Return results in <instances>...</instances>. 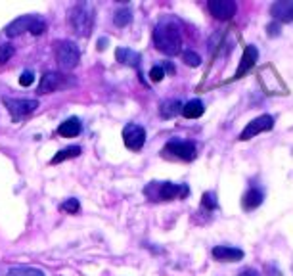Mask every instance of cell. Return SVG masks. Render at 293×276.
I'll return each mask as SVG.
<instances>
[{
    "instance_id": "f546056e",
    "label": "cell",
    "mask_w": 293,
    "mask_h": 276,
    "mask_svg": "<svg viewBox=\"0 0 293 276\" xmlns=\"http://www.w3.org/2000/svg\"><path fill=\"white\" fill-rule=\"evenodd\" d=\"M238 276H259V272L255 270V268H243Z\"/></svg>"
},
{
    "instance_id": "cb8c5ba5",
    "label": "cell",
    "mask_w": 293,
    "mask_h": 276,
    "mask_svg": "<svg viewBox=\"0 0 293 276\" xmlns=\"http://www.w3.org/2000/svg\"><path fill=\"white\" fill-rule=\"evenodd\" d=\"M12 56H14V46L8 43L0 44V65H4L6 61H10Z\"/></svg>"
},
{
    "instance_id": "ac0fdd59",
    "label": "cell",
    "mask_w": 293,
    "mask_h": 276,
    "mask_svg": "<svg viewBox=\"0 0 293 276\" xmlns=\"http://www.w3.org/2000/svg\"><path fill=\"white\" fill-rule=\"evenodd\" d=\"M178 113H182V104L178 100H167V102L161 104V108H159V115L163 117V119H172V117H176Z\"/></svg>"
},
{
    "instance_id": "8fae6325",
    "label": "cell",
    "mask_w": 293,
    "mask_h": 276,
    "mask_svg": "<svg viewBox=\"0 0 293 276\" xmlns=\"http://www.w3.org/2000/svg\"><path fill=\"white\" fill-rule=\"evenodd\" d=\"M270 16L276 19V23L293 21V0H276L270 6Z\"/></svg>"
},
{
    "instance_id": "4316f807",
    "label": "cell",
    "mask_w": 293,
    "mask_h": 276,
    "mask_svg": "<svg viewBox=\"0 0 293 276\" xmlns=\"http://www.w3.org/2000/svg\"><path fill=\"white\" fill-rule=\"evenodd\" d=\"M163 77H165V69L161 67V65H155V67H152V71H150V79H152L154 83L163 81Z\"/></svg>"
},
{
    "instance_id": "30bf717a",
    "label": "cell",
    "mask_w": 293,
    "mask_h": 276,
    "mask_svg": "<svg viewBox=\"0 0 293 276\" xmlns=\"http://www.w3.org/2000/svg\"><path fill=\"white\" fill-rule=\"evenodd\" d=\"M207 8L216 19H230L236 14V2L232 0H209Z\"/></svg>"
},
{
    "instance_id": "ffe728a7",
    "label": "cell",
    "mask_w": 293,
    "mask_h": 276,
    "mask_svg": "<svg viewBox=\"0 0 293 276\" xmlns=\"http://www.w3.org/2000/svg\"><path fill=\"white\" fill-rule=\"evenodd\" d=\"M81 154V148L79 146H69V148H63L60 150L58 154L52 157V163H61V161H65V159H71V157H77Z\"/></svg>"
},
{
    "instance_id": "277c9868",
    "label": "cell",
    "mask_w": 293,
    "mask_h": 276,
    "mask_svg": "<svg viewBox=\"0 0 293 276\" xmlns=\"http://www.w3.org/2000/svg\"><path fill=\"white\" fill-rule=\"evenodd\" d=\"M56 60H58V65L61 69H75L79 65V60H81V50L75 43L71 41H61L56 46Z\"/></svg>"
},
{
    "instance_id": "603a6c76",
    "label": "cell",
    "mask_w": 293,
    "mask_h": 276,
    "mask_svg": "<svg viewBox=\"0 0 293 276\" xmlns=\"http://www.w3.org/2000/svg\"><path fill=\"white\" fill-rule=\"evenodd\" d=\"M182 60L186 61V65H190V67H198L199 63H201V56L196 54L194 50H184V54H182Z\"/></svg>"
},
{
    "instance_id": "52a82bcc",
    "label": "cell",
    "mask_w": 293,
    "mask_h": 276,
    "mask_svg": "<svg viewBox=\"0 0 293 276\" xmlns=\"http://www.w3.org/2000/svg\"><path fill=\"white\" fill-rule=\"evenodd\" d=\"M123 140H125V146L129 148V150L138 152L140 148L144 146V142H146V129L140 127V125L130 123V125H127L123 129Z\"/></svg>"
},
{
    "instance_id": "9c48e42d",
    "label": "cell",
    "mask_w": 293,
    "mask_h": 276,
    "mask_svg": "<svg viewBox=\"0 0 293 276\" xmlns=\"http://www.w3.org/2000/svg\"><path fill=\"white\" fill-rule=\"evenodd\" d=\"M165 154H172L180 157L184 161L196 159V146L192 142H182V140H172L165 146Z\"/></svg>"
},
{
    "instance_id": "ba28073f",
    "label": "cell",
    "mask_w": 293,
    "mask_h": 276,
    "mask_svg": "<svg viewBox=\"0 0 293 276\" xmlns=\"http://www.w3.org/2000/svg\"><path fill=\"white\" fill-rule=\"evenodd\" d=\"M272 127H274V117L272 115H261V117L253 119L245 129L241 130L240 140H249V138L257 136L261 132H265V130H270Z\"/></svg>"
},
{
    "instance_id": "4fadbf2b",
    "label": "cell",
    "mask_w": 293,
    "mask_h": 276,
    "mask_svg": "<svg viewBox=\"0 0 293 276\" xmlns=\"http://www.w3.org/2000/svg\"><path fill=\"white\" fill-rule=\"evenodd\" d=\"M259 60V52L255 46H245V50H243V56H241V61H240V67L236 71V79L243 77L247 71H251V67L257 63Z\"/></svg>"
},
{
    "instance_id": "d4e9b609",
    "label": "cell",
    "mask_w": 293,
    "mask_h": 276,
    "mask_svg": "<svg viewBox=\"0 0 293 276\" xmlns=\"http://www.w3.org/2000/svg\"><path fill=\"white\" fill-rule=\"evenodd\" d=\"M201 203H203V207H207V209H216L215 194H213V192H205L203 198H201Z\"/></svg>"
},
{
    "instance_id": "9a60e30c",
    "label": "cell",
    "mask_w": 293,
    "mask_h": 276,
    "mask_svg": "<svg viewBox=\"0 0 293 276\" xmlns=\"http://www.w3.org/2000/svg\"><path fill=\"white\" fill-rule=\"evenodd\" d=\"M263 199H265L263 190L251 188L245 192V196H243V199H241V205H243L245 211H253V209H257V207L263 203Z\"/></svg>"
},
{
    "instance_id": "6da1fadb",
    "label": "cell",
    "mask_w": 293,
    "mask_h": 276,
    "mask_svg": "<svg viewBox=\"0 0 293 276\" xmlns=\"http://www.w3.org/2000/svg\"><path fill=\"white\" fill-rule=\"evenodd\" d=\"M155 48L167 56H176L182 48V34L178 23L172 17H163L154 29Z\"/></svg>"
},
{
    "instance_id": "7402d4cb",
    "label": "cell",
    "mask_w": 293,
    "mask_h": 276,
    "mask_svg": "<svg viewBox=\"0 0 293 276\" xmlns=\"http://www.w3.org/2000/svg\"><path fill=\"white\" fill-rule=\"evenodd\" d=\"M113 21H115V25H119V27L129 25L130 21H132V14H130V10L129 8L119 10V12L113 16Z\"/></svg>"
},
{
    "instance_id": "2e32d148",
    "label": "cell",
    "mask_w": 293,
    "mask_h": 276,
    "mask_svg": "<svg viewBox=\"0 0 293 276\" xmlns=\"http://www.w3.org/2000/svg\"><path fill=\"white\" fill-rule=\"evenodd\" d=\"M115 58H117V61H121L123 65H132V67H136L138 61H140V54L134 50H130V48L121 46V48L115 50Z\"/></svg>"
},
{
    "instance_id": "4dcf8cb0",
    "label": "cell",
    "mask_w": 293,
    "mask_h": 276,
    "mask_svg": "<svg viewBox=\"0 0 293 276\" xmlns=\"http://www.w3.org/2000/svg\"><path fill=\"white\" fill-rule=\"evenodd\" d=\"M100 46H98V48H100V50H103V48H105V44H107V41H105V39H102V41H100Z\"/></svg>"
},
{
    "instance_id": "7a4b0ae2",
    "label": "cell",
    "mask_w": 293,
    "mask_h": 276,
    "mask_svg": "<svg viewBox=\"0 0 293 276\" xmlns=\"http://www.w3.org/2000/svg\"><path fill=\"white\" fill-rule=\"evenodd\" d=\"M69 21L75 29L79 37H88L92 27H94V8L88 2H79L75 8L71 10Z\"/></svg>"
},
{
    "instance_id": "5bb4252c",
    "label": "cell",
    "mask_w": 293,
    "mask_h": 276,
    "mask_svg": "<svg viewBox=\"0 0 293 276\" xmlns=\"http://www.w3.org/2000/svg\"><path fill=\"white\" fill-rule=\"evenodd\" d=\"M213 257L216 261L232 263V261L243 259V251L238 250V248H230V246H216V248H213Z\"/></svg>"
},
{
    "instance_id": "e0dca14e",
    "label": "cell",
    "mask_w": 293,
    "mask_h": 276,
    "mask_svg": "<svg viewBox=\"0 0 293 276\" xmlns=\"http://www.w3.org/2000/svg\"><path fill=\"white\" fill-rule=\"evenodd\" d=\"M58 132L65 138L77 136L79 132H81V121H79L77 117H69V119H65L60 127H58Z\"/></svg>"
},
{
    "instance_id": "484cf974",
    "label": "cell",
    "mask_w": 293,
    "mask_h": 276,
    "mask_svg": "<svg viewBox=\"0 0 293 276\" xmlns=\"http://www.w3.org/2000/svg\"><path fill=\"white\" fill-rule=\"evenodd\" d=\"M79 207H81L79 205V199H75V198H71V199H67V201L61 203V209L67 211V213H77Z\"/></svg>"
},
{
    "instance_id": "3957f363",
    "label": "cell",
    "mask_w": 293,
    "mask_h": 276,
    "mask_svg": "<svg viewBox=\"0 0 293 276\" xmlns=\"http://www.w3.org/2000/svg\"><path fill=\"white\" fill-rule=\"evenodd\" d=\"M25 31H31L33 34H43L46 31V23H44L43 19H39V17L34 16H21L14 19L8 27H6V34L8 37H19V34H23Z\"/></svg>"
},
{
    "instance_id": "5b68a950",
    "label": "cell",
    "mask_w": 293,
    "mask_h": 276,
    "mask_svg": "<svg viewBox=\"0 0 293 276\" xmlns=\"http://www.w3.org/2000/svg\"><path fill=\"white\" fill-rule=\"evenodd\" d=\"M4 106L6 110L12 113L14 119H19V117H25L29 113H33L36 108H39V102L36 100H17V98H8L4 96Z\"/></svg>"
},
{
    "instance_id": "f1b7e54d",
    "label": "cell",
    "mask_w": 293,
    "mask_h": 276,
    "mask_svg": "<svg viewBox=\"0 0 293 276\" xmlns=\"http://www.w3.org/2000/svg\"><path fill=\"white\" fill-rule=\"evenodd\" d=\"M267 31H268V34H270V37H278V34H280V23H270V25L267 27Z\"/></svg>"
},
{
    "instance_id": "1f68e13d",
    "label": "cell",
    "mask_w": 293,
    "mask_h": 276,
    "mask_svg": "<svg viewBox=\"0 0 293 276\" xmlns=\"http://www.w3.org/2000/svg\"><path fill=\"white\" fill-rule=\"evenodd\" d=\"M165 67H167V71H171V73H174V67H172L171 63H167V65H165Z\"/></svg>"
},
{
    "instance_id": "44dd1931",
    "label": "cell",
    "mask_w": 293,
    "mask_h": 276,
    "mask_svg": "<svg viewBox=\"0 0 293 276\" xmlns=\"http://www.w3.org/2000/svg\"><path fill=\"white\" fill-rule=\"evenodd\" d=\"M8 276H44V272L33 267H14L10 268Z\"/></svg>"
},
{
    "instance_id": "7c38bea8",
    "label": "cell",
    "mask_w": 293,
    "mask_h": 276,
    "mask_svg": "<svg viewBox=\"0 0 293 276\" xmlns=\"http://www.w3.org/2000/svg\"><path fill=\"white\" fill-rule=\"evenodd\" d=\"M65 85V77L60 73H44L39 85V94H50Z\"/></svg>"
},
{
    "instance_id": "83f0119b",
    "label": "cell",
    "mask_w": 293,
    "mask_h": 276,
    "mask_svg": "<svg viewBox=\"0 0 293 276\" xmlns=\"http://www.w3.org/2000/svg\"><path fill=\"white\" fill-rule=\"evenodd\" d=\"M34 81V75L31 71H25V73H21V77H19V85L21 86H31Z\"/></svg>"
},
{
    "instance_id": "d6986e66",
    "label": "cell",
    "mask_w": 293,
    "mask_h": 276,
    "mask_svg": "<svg viewBox=\"0 0 293 276\" xmlns=\"http://www.w3.org/2000/svg\"><path fill=\"white\" fill-rule=\"evenodd\" d=\"M203 112H205V108H203L201 100H192L186 106H182V115L186 119H198V117L203 115Z\"/></svg>"
},
{
    "instance_id": "8992f818",
    "label": "cell",
    "mask_w": 293,
    "mask_h": 276,
    "mask_svg": "<svg viewBox=\"0 0 293 276\" xmlns=\"http://www.w3.org/2000/svg\"><path fill=\"white\" fill-rule=\"evenodd\" d=\"M154 188H157V194L154 196V199H174V198H186L188 194V186L186 184H172V182H152Z\"/></svg>"
}]
</instances>
